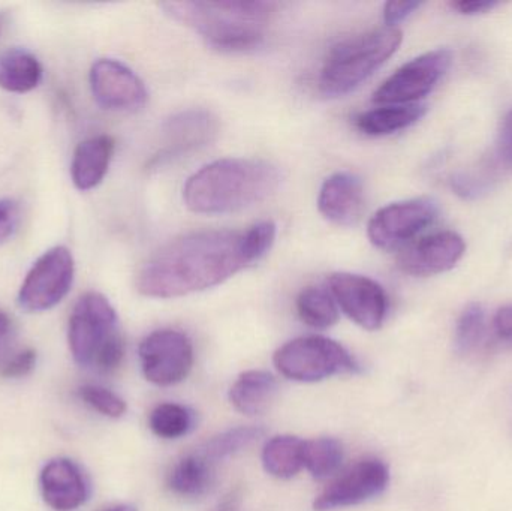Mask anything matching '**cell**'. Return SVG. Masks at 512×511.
<instances>
[{
	"label": "cell",
	"mask_w": 512,
	"mask_h": 511,
	"mask_svg": "<svg viewBox=\"0 0 512 511\" xmlns=\"http://www.w3.org/2000/svg\"><path fill=\"white\" fill-rule=\"evenodd\" d=\"M345 458L343 446L334 438L304 441V468L313 479L324 480L340 470Z\"/></svg>",
	"instance_id": "obj_25"
},
{
	"label": "cell",
	"mask_w": 512,
	"mask_h": 511,
	"mask_svg": "<svg viewBox=\"0 0 512 511\" xmlns=\"http://www.w3.org/2000/svg\"><path fill=\"white\" fill-rule=\"evenodd\" d=\"M451 6L463 15H481L493 11L496 6H499V2H492V0H460V2L451 3Z\"/></svg>",
	"instance_id": "obj_37"
},
{
	"label": "cell",
	"mask_w": 512,
	"mask_h": 511,
	"mask_svg": "<svg viewBox=\"0 0 512 511\" xmlns=\"http://www.w3.org/2000/svg\"><path fill=\"white\" fill-rule=\"evenodd\" d=\"M89 83L93 98L105 110L137 111L149 99L144 81L119 60H96L90 69Z\"/></svg>",
	"instance_id": "obj_14"
},
{
	"label": "cell",
	"mask_w": 512,
	"mask_h": 511,
	"mask_svg": "<svg viewBox=\"0 0 512 511\" xmlns=\"http://www.w3.org/2000/svg\"><path fill=\"white\" fill-rule=\"evenodd\" d=\"M195 414L185 405H158L149 416V428L162 440H179L194 429Z\"/></svg>",
	"instance_id": "obj_26"
},
{
	"label": "cell",
	"mask_w": 512,
	"mask_h": 511,
	"mask_svg": "<svg viewBox=\"0 0 512 511\" xmlns=\"http://www.w3.org/2000/svg\"><path fill=\"white\" fill-rule=\"evenodd\" d=\"M138 354L144 377L155 386L182 383L194 366V345L179 330L162 329L150 333L141 342Z\"/></svg>",
	"instance_id": "obj_11"
},
{
	"label": "cell",
	"mask_w": 512,
	"mask_h": 511,
	"mask_svg": "<svg viewBox=\"0 0 512 511\" xmlns=\"http://www.w3.org/2000/svg\"><path fill=\"white\" fill-rule=\"evenodd\" d=\"M439 206L433 198L421 197L391 203L379 209L367 225V236L384 251L402 248L438 219Z\"/></svg>",
	"instance_id": "obj_9"
},
{
	"label": "cell",
	"mask_w": 512,
	"mask_h": 511,
	"mask_svg": "<svg viewBox=\"0 0 512 511\" xmlns=\"http://www.w3.org/2000/svg\"><path fill=\"white\" fill-rule=\"evenodd\" d=\"M402 41V30L387 26L334 45L319 71L322 95L339 98L354 92L399 50Z\"/></svg>",
	"instance_id": "obj_4"
},
{
	"label": "cell",
	"mask_w": 512,
	"mask_h": 511,
	"mask_svg": "<svg viewBox=\"0 0 512 511\" xmlns=\"http://www.w3.org/2000/svg\"><path fill=\"white\" fill-rule=\"evenodd\" d=\"M18 225V207L14 201L0 200V245L14 236Z\"/></svg>",
	"instance_id": "obj_33"
},
{
	"label": "cell",
	"mask_w": 512,
	"mask_h": 511,
	"mask_svg": "<svg viewBox=\"0 0 512 511\" xmlns=\"http://www.w3.org/2000/svg\"><path fill=\"white\" fill-rule=\"evenodd\" d=\"M2 27H3V21H2V18H0V33H2Z\"/></svg>",
	"instance_id": "obj_39"
},
{
	"label": "cell",
	"mask_w": 512,
	"mask_h": 511,
	"mask_svg": "<svg viewBox=\"0 0 512 511\" xmlns=\"http://www.w3.org/2000/svg\"><path fill=\"white\" fill-rule=\"evenodd\" d=\"M219 134V119L212 111L189 108L173 114L162 125L161 143L150 159L149 170H161L209 146Z\"/></svg>",
	"instance_id": "obj_10"
},
{
	"label": "cell",
	"mask_w": 512,
	"mask_h": 511,
	"mask_svg": "<svg viewBox=\"0 0 512 511\" xmlns=\"http://www.w3.org/2000/svg\"><path fill=\"white\" fill-rule=\"evenodd\" d=\"M277 371L298 383H318L334 375L355 374L360 365L339 342L324 336L292 339L274 353Z\"/></svg>",
	"instance_id": "obj_6"
},
{
	"label": "cell",
	"mask_w": 512,
	"mask_h": 511,
	"mask_svg": "<svg viewBox=\"0 0 512 511\" xmlns=\"http://www.w3.org/2000/svg\"><path fill=\"white\" fill-rule=\"evenodd\" d=\"M165 14L197 32L207 45L225 53L254 50L267 38L279 3L164 2Z\"/></svg>",
	"instance_id": "obj_3"
},
{
	"label": "cell",
	"mask_w": 512,
	"mask_h": 511,
	"mask_svg": "<svg viewBox=\"0 0 512 511\" xmlns=\"http://www.w3.org/2000/svg\"><path fill=\"white\" fill-rule=\"evenodd\" d=\"M426 111V105L420 102L409 105H382L361 113L355 119V126L361 134L369 137H385L420 122Z\"/></svg>",
	"instance_id": "obj_20"
},
{
	"label": "cell",
	"mask_w": 512,
	"mask_h": 511,
	"mask_svg": "<svg viewBox=\"0 0 512 511\" xmlns=\"http://www.w3.org/2000/svg\"><path fill=\"white\" fill-rule=\"evenodd\" d=\"M261 461L270 476L292 479L304 468V441L292 435H277L265 443Z\"/></svg>",
	"instance_id": "obj_23"
},
{
	"label": "cell",
	"mask_w": 512,
	"mask_h": 511,
	"mask_svg": "<svg viewBox=\"0 0 512 511\" xmlns=\"http://www.w3.org/2000/svg\"><path fill=\"white\" fill-rule=\"evenodd\" d=\"M15 338V326L5 311H0V368L12 356L11 347Z\"/></svg>",
	"instance_id": "obj_36"
},
{
	"label": "cell",
	"mask_w": 512,
	"mask_h": 511,
	"mask_svg": "<svg viewBox=\"0 0 512 511\" xmlns=\"http://www.w3.org/2000/svg\"><path fill=\"white\" fill-rule=\"evenodd\" d=\"M101 511H138L134 506H129V504H120V506L108 507V509Z\"/></svg>",
	"instance_id": "obj_38"
},
{
	"label": "cell",
	"mask_w": 512,
	"mask_h": 511,
	"mask_svg": "<svg viewBox=\"0 0 512 511\" xmlns=\"http://www.w3.org/2000/svg\"><path fill=\"white\" fill-rule=\"evenodd\" d=\"M75 264L71 251L54 246L33 263L18 293V305L26 312H45L59 305L71 290Z\"/></svg>",
	"instance_id": "obj_7"
},
{
	"label": "cell",
	"mask_w": 512,
	"mask_h": 511,
	"mask_svg": "<svg viewBox=\"0 0 512 511\" xmlns=\"http://www.w3.org/2000/svg\"><path fill=\"white\" fill-rule=\"evenodd\" d=\"M213 465L215 464L204 458L201 453L185 456L171 470L170 476H168V486L174 494L180 495V497H203L215 482Z\"/></svg>",
	"instance_id": "obj_21"
},
{
	"label": "cell",
	"mask_w": 512,
	"mask_h": 511,
	"mask_svg": "<svg viewBox=\"0 0 512 511\" xmlns=\"http://www.w3.org/2000/svg\"><path fill=\"white\" fill-rule=\"evenodd\" d=\"M39 488L45 504L56 511H74L86 504L90 486L86 474L68 458L51 459L42 468Z\"/></svg>",
	"instance_id": "obj_17"
},
{
	"label": "cell",
	"mask_w": 512,
	"mask_h": 511,
	"mask_svg": "<svg viewBox=\"0 0 512 511\" xmlns=\"http://www.w3.org/2000/svg\"><path fill=\"white\" fill-rule=\"evenodd\" d=\"M489 174L483 173H457L451 179V188L463 200H478L490 191Z\"/></svg>",
	"instance_id": "obj_30"
},
{
	"label": "cell",
	"mask_w": 512,
	"mask_h": 511,
	"mask_svg": "<svg viewBox=\"0 0 512 511\" xmlns=\"http://www.w3.org/2000/svg\"><path fill=\"white\" fill-rule=\"evenodd\" d=\"M297 314L306 326L325 330L339 321V308L330 291L321 287H307L298 294Z\"/></svg>",
	"instance_id": "obj_24"
},
{
	"label": "cell",
	"mask_w": 512,
	"mask_h": 511,
	"mask_svg": "<svg viewBox=\"0 0 512 511\" xmlns=\"http://www.w3.org/2000/svg\"><path fill=\"white\" fill-rule=\"evenodd\" d=\"M264 435V429L259 426H239V428L230 429L216 435L212 440L207 441L200 452L204 458L216 464L228 456L236 455L242 450L248 449L252 443Z\"/></svg>",
	"instance_id": "obj_27"
},
{
	"label": "cell",
	"mask_w": 512,
	"mask_h": 511,
	"mask_svg": "<svg viewBox=\"0 0 512 511\" xmlns=\"http://www.w3.org/2000/svg\"><path fill=\"white\" fill-rule=\"evenodd\" d=\"M390 483V471L379 459H364L330 483L313 503L315 511L358 506L379 497Z\"/></svg>",
	"instance_id": "obj_13"
},
{
	"label": "cell",
	"mask_w": 512,
	"mask_h": 511,
	"mask_svg": "<svg viewBox=\"0 0 512 511\" xmlns=\"http://www.w3.org/2000/svg\"><path fill=\"white\" fill-rule=\"evenodd\" d=\"M331 296L361 329H381L387 318L388 296L384 287L367 276L337 272L328 278Z\"/></svg>",
	"instance_id": "obj_12"
},
{
	"label": "cell",
	"mask_w": 512,
	"mask_h": 511,
	"mask_svg": "<svg viewBox=\"0 0 512 511\" xmlns=\"http://www.w3.org/2000/svg\"><path fill=\"white\" fill-rule=\"evenodd\" d=\"M42 65L32 53L12 48L0 53V87L11 93H27L39 86Z\"/></svg>",
	"instance_id": "obj_22"
},
{
	"label": "cell",
	"mask_w": 512,
	"mask_h": 511,
	"mask_svg": "<svg viewBox=\"0 0 512 511\" xmlns=\"http://www.w3.org/2000/svg\"><path fill=\"white\" fill-rule=\"evenodd\" d=\"M36 365V351L32 348L17 351L12 354L2 368H0V375L3 378H23L33 371Z\"/></svg>",
	"instance_id": "obj_31"
},
{
	"label": "cell",
	"mask_w": 512,
	"mask_h": 511,
	"mask_svg": "<svg viewBox=\"0 0 512 511\" xmlns=\"http://www.w3.org/2000/svg\"><path fill=\"white\" fill-rule=\"evenodd\" d=\"M276 231L274 222L262 221L248 230L185 234L143 264L137 290L153 299H176L209 290L261 260L273 246Z\"/></svg>",
	"instance_id": "obj_1"
},
{
	"label": "cell",
	"mask_w": 512,
	"mask_h": 511,
	"mask_svg": "<svg viewBox=\"0 0 512 511\" xmlns=\"http://www.w3.org/2000/svg\"><path fill=\"white\" fill-rule=\"evenodd\" d=\"M465 240L454 231H439L406 246L397 266L406 275L426 278L453 269L465 255Z\"/></svg>",
	"instance_id": "obj_15"
},
{
	"label": "cell",
	"mask_w": 512,
	"mask_h": 511,
	"mask_svg": "<svg viewBox=\"0 0 512 511\" xmlns=\"http://www.w3.org/2000/svg\"><path fill=\"white\" fill-rule=\"evenodd\" d=\"M496 153L499 161L508 170H512V110L505 114L501 122V128L498 132V143H496Z\"/></svg>",
	"instance_id": "obj_32"
},
{
	"label": "cell",
	"mask_w": 512,
	"mask_h": 511,
	"mask_svg": "<svg viewBox=\"0 0 512 511\" xmlns=\"http://www.w3.org/2000/svg\"><path fill=\"white\" fill-rule=\"evenodd\" d=\"M116 143L110 135H96L78 144L72 156L71 177L75 188L92 191L107 176Z\"/></svg>",
	"instance_id": "obj_18"
},
{
	"label": "cell",
	"mask_w": 512,
	"mask_h": 511,
	"mask_svg": "<svg viewBox=\"0 0 512 511\" xmlns=\"http://www.w3.org/2000/svg\"><path fill=\"white\" fill-rule=\"evenodd\" d=\"M453 63L447 48L429 51L400 66L373 93V101L381 105L418 104L442 80Z\"/></svg>",
	"instance_id": "obj_8"
},
{
	"label": "cell",
	"mask_w": 512,
	"mask_h": 511,
	"mask_svg": "<svg viewBox=\"0 0 512 511\" xmlns=\"http://www.w3.org/2000/svg\"><path fill=\"white\" fill-rule=\"evenodd\" d=\"M279 383L265 371H246L230 389V402L243 416H261L273 404Z\"/></svg>",
	"instance_id": "obj_19"
},
{
	"label": "cell",
	"mask_w": 512,
	"mask_h": 511,
	"mask_svg": "<svg viewBox=\"0 0 512 511\" xmlns=\"http://www.w3.org/2000/svg\"><path fill=\"white\" fill-rule=\"evenodd\" d=\"M423 6V2H388L384 6V21L388 27H396L397 24L411 17L417 9Z\"/></svg>",
	"instance_id": "obj_34"
},
{
	"label": "cell",
	"mask_w": 512,
	"mask_h": 511,
	"mask_svg": "<svg viewBox=\"0 0 512 511\" xmlns=\"http://www.w3.org/2000/svg\"><path fill=\"white\" fill-rule=\"evenodd\" d=\"M69 350L83 368L113 372L125 359V339L116 309L101 293L84 294L69 317Z\"/></svg>",
	"instance_id": "obj_5"
},
{
	"label": "cell",
	"mask_w": 512,
	"mask_h": 511,
	"mask_svg": "<svg viewBox=\"0 0 512 511\" xmlns=\"http://www.w3.org/2000/svg\"><path fill=\"white\" fill-rule=\"evenodd\" d=\"M78 395H80L84 404L89 405L92 410L98 411L102 416L110 417V419H120V417L125 416L126 410H128L126 402L119 395L105 389V387L89 384V386L81 387L78 390Z\"/></svg>",
	"instance_id": "obj_29"
},
{
	"label": "cell",
	"mask_w": 512,
	"mask_h": 511,
	"mask_svg": "<svg viewBox=\"0 0 512 511\" xmlns=\"http://www.w3.org/2000/svg\"><path fill=\"white\" fill-rule=\"evenodd\" d=\"M493 332L501 344L512 348V305L498 309L493 317Z\"/></svg>",
	"instance_id": "obj_35"
},
{
	"label": "cell",
	"mask_w": 512,
	"mask_h": 511,
	"mask_svg": "<svg viewBox=\"0 0 512 511\" xmlns=\"http://www.w3.org/2000/svg\"><path fill=\"white\" fill-rule=\"evenodd\" d=\"M280 182L279 168L264 159H218L189 177L183 201L200 215H227L267 200Z\"/></svg>",
	"instance_id": "obj_2"
},
{
	"label": "cell",
	"mask_w": 512,
	"mask_h": 511,
	"mask_svg": "<svg viewBox=\"0 0 512 511\" xmlns=\"http://www.w3.org/2000/svg\"><path fill=\"white\" fill-rule=\"evenodd\" d=\"M486 336V312L480 303H471L459 317L456 326L457 353L468 356L483 344Z\"/></svg>",
	"instance_id": "obj_28"
},
{
	"label": "cell",
	"mask_w": 512,
	"mask_h": 511,
	"mask_svg": "<svg viewBox=\"0 0 512 511\" xmlns=\"http://www.w3.org/2000/svg\"><path fill=\"white\" fill-rule=\"evenodd\" d=\"M366 207L363 180L349 171H337L324 180L318 195L319 213L337 227L358 224Z\"/></svg>",
	"instance_id": "obj_16"
}]
</instances>
